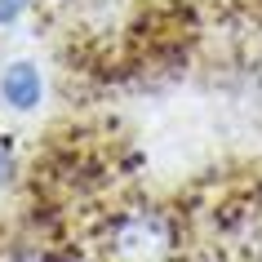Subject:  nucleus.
Returning <instances> with one entry per match:
<instances>
[{"mask_svg": "<svg viewBox=\"0 0 262 262\" xmlns=\"http://www.w3.org/2000/svg\"><path fill=\"white\" fill-rule=\"evenodd\" d=\"M178 253V227L160 209H134L107 231L111 262H169Z\"/></svg>", "mask_w": 262, "mask_h": 262, "instance_id": "nucleus-1", "label": "nucleus"}, {"mask_svg": "<svg viewBox=\"0 0 262 262\" xmlns=\"http://www.w3.org/2000/svg\"><path fill=\"white\" fill-rule=\"evenodd\" d=\"M45 98V76L31 58H14L0 71V102L9 111H36Z\"/></svg>", "mask_w": 262, "mask_h": 262, "instance_id": "nucleus-2", "label": "nucleus"}, {"mask_svg": "<svg viewBox=\"0 0 262 262\" xmlns=\"http://www.w3.org/2000/svg\"><path fill=\"white\" fill-rule=\"evenodd\" d=\"M27 5H31V0H0V27L14 23V18H23V14H27Z\"/></svg>", "mask_w": 262, "mask_h": 262, "instance_id": "nucleus-3", "label": "nucleus"}, {"mask_svg": "<svg viewBox=\"0 0 262 262\" xmlns=\"http://www.w3.org/2000/svg\"><path fill=\"white\" fill-rule=\"evenodd\" d=\"M9 169H14V156H9V147L0 142V182L9 178Z\"/></svg>", "mask_w": 262, "mask_h": 262, "instance_id": "nucleus-4", "label": "nucleus"}]
</instances>
